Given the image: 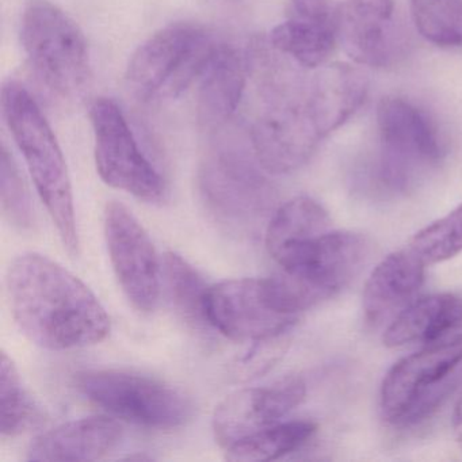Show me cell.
<instances>
[{
    "label": "cell",
    "mask_w": 462,
    "mask_h": 462,
    "mask_svg": "<svg viewBox=\"0 0 462 462\" xmlns=\"http://www.w3.org/2000/svg\"><path fill=\"white\" fill-rule=\"evenodd\" d=\"M90 120L97 170L102 180L148 204L164 201L166 183L140 150L121 107L113 99H96L90 107Z\"/></svg>",
    "instance_id": "cell-9"
},
{
    "label": "cell",
    "mask_w": 462,
    "mask_h": 462,
    "mask_svg": "<svg viewBox=\"0 0 462 462\" xmlns=\"http://www.w3.org/2000/svg\"><path fill=\"white\" fill-rule=\"evenodd\" d=\"M199 189L216 217L240 228L255 226L274 199L266 178L234 151L213 152L205 159L199 170Z\"/></svg>",
    "instance_id": "cell-11"
},
{
    "label": "cell",
    "mask_w": 462,
    "mask_h": 462,
    "mask_svg": "<svg viewBox=\"0 0 462 462\" xmlns=\"http://www.w3.org/2000/svg\"><path fill=\"white\" fill-rule=\"evenodd\" d=\"M21 44L37 79L56 96L74 98L91 78L90 52L82 29L48 0L23 10Z\"/></svg>",
    "instance_id": "cell-4"
},
{
    "label": "cell",
    "mask_w": 462,
    "mask_h": 462,
    "mask_svg": "<svg viewBox=\"0 0 462 462\" xmlns=\"http://www.w3.org/2000/svg\"><path fill=\"white\" fill-rule=\"evenodd\" d=\"M337 32V42L356 63L383 67L393 58L391 20L353 0L339 5Z\"/></svg>",
    "instance_id": "cell-20"
},
{
    "label": "cell",
    "mask_w": 462,
    "mask_h": 462,
    "mask_svg": "<svg viewBox=\"0 0 462 462\" xmlns=\"http://www.w3.org/2000/svg\"><path fill=\"white\" fill-rule=\"evenodd\" d=\"M337 32L334 26L288 18L270 33V44L307 69L327 64L334 53Z\"/></svg>",
    "instance_id": "cell-22"
},
{
    "label": "cell",
    "mask_w": 462,
    "mask_h": 462,
    "mask_svg": "<svg viewBox=\"0 0 462 462\" xmlns=\"http://www.w3.org/2000/svg\"><path fill=\"white\" fill-rule=\"evenodd\" d=\"M74 386L107 412L150 429H175L191 420L194 402L185 392L158 378L125 370H83Z\"/></svg>",
    "instance_id": "cell-5"
},
{
    "label": "cell",
    "mask_w": 462,
    "mask_h": 462,
    "mask_svg": "<svg viewBox=\"0 0 462 462\" xmlns=\"http://www.w3.org/2000/svg\"><path fill=\"white\" fill-rule=\"evenodd\" d=\"M44 411L31 396L17 367L6 353L0 364V431L5 437H15L42 426Z\"/></svg>",
    "instance_id": "cell-24"
},
{
    "label": "cell",
    "mask_w": 462,
    "mask_h": 462,
    "mask_svg": "<svg viewBox=\"0 0 462 462\" xmlns=\"http://www.w3.org/2000/svg\"><path fill=\"white\" fill-rule=\"evenodd\" d=\"M410 248L426 266L442 263L462 253V204L412 237Z\"/></svg>",
    "instance_id": "cell-27"
},
{
    "label": "cell",
    "mask_w": 462,
    "mask_h": 462,
    "mask_svg": "<svg viewBox=\"0 0 462 462\" xmlns=\"http://www.w3.org/2000/svg\"><path fill=\"white\" fill-rule=\"evenodd\" d=\"M332 231L328 212L310 197L301 196L278 208L266 229V248L275 262L300 245Z\"/></svg>",
    "instance_id": "cell-21"
},
{
    "label": "cell",
    "mask_w": 462,
    "mask_h": 462,
    "mask_svg": "<svg viewBox=\"0 0 462 462\" xmlns=\"http://www.w3.org/2000/svg\"><path fill=\"white\" fill-rule=\"evenodd\" d=\"M218 47L201 26L171 23L152 34L132 55L126 85L143 102L178 98L202 78Z\"/></svg>",
    "instance_id": "cell-3"
},
{
    "label": "cell",
    "mask_w": 462,
    "mask_h": 462,
    "mask_svg": "<svg viewBox=\"0 0 462 462\" xmlns=\"http://www.w3.org/2000/svg\"><path fill=\"white\" fill-rule=\"evenodd\" d=\"M462 324V297L432 294L411 302L393 319L383 335L386 347L437 342Z\"/></svg>",
    "instance_id": "cell-18"
},
{
    "label": "cell",
    "mask_w": 462,
    "mask_h": 462,
    "mask_svg": "<svg viewBox=\"0 0 462 462\" xmlns=\"http://www.w3.org/2000/svg\"><path fill=\"white\" fill-rule=\"evenodd\" d=\"M120 424L90 416L61 424L39 435L28 448L29 461L85 462L104 458L120 442Z\"/></svg>",
    "instance_id": "cell-17"
},
{
    "label": "cell",
    "mask_w": 462,
    "mask_h": 462,
    "mask_svg": "<svg viewBox=\"0 0 462 462\" xmlns=\"http://www.w3.org/2000/svg\"><path fill=\"white\" fill-rule=\"evenodd\" d=\"M411 17L419 34L431 44L462 47V0H411Z\"/></svg>",
    "instance_id": "cell-26"
},
{
    "label": "cell",
    "mask_w": 462,
    "mask_h": 462,
    "mask_svg": "<svg viewBox=\"0 0 462 462\" xmlns=\"http://www.w3.org/2000/svg\"><path fill=\"white\" fill-rule=\"evenodd\" d=\"M288 18L310 21L337 28L339 5L334 0H288Z\"/></svg>",
    "instance_id": "cell-29"
},
{
    "label": "cell",
    "mask_w": 462,
    "mask_h": 462,
    "mask_svg": "<svg viewBox=\"0 0 462 462\" xmlns=\"http://www.w3.org/2000/svg\"><path fill=\"white\" fill-rule=\"evenodd\" d=\"M462 364V335L400 359L381 385L383 419L396 426L424 420L450 391V375Z\"/></svg>",
    "instance_id": "cell-7"
},
{
    "label": "cell",
    "mask_w": 462,
    "mask_h": 462,
    "mask_svg": "<svg viewBox=\"0 0 462 462\" xmlns=\"http://www.w3.org/2000/svg\"><path fill=\"white\" fill-rule=\"evenodd\" d=\"M377 123L381 180L392 190L405 193L442 159L437 129L415 105L397 97L381 99Z\"/></svg>",
    "instance_id": "cell-8"
},
{
    "label": "cell",
    "mask_w": 462,
    "mask_h": 462,
    "mask_svg": "<svg viewBox=\"0 0 462 462\" xmlns=\"http://www.w3.org/2000/svg\"><path fill=\"white\" fill-rule=\"evenodd\" d=\"M316 430L318 426L310 420L280 421L226 448V459L232 462L274 461L301 448Z\"/></svg>",
    "instance_id": "cell-23"
},
{
    "label": "cell",
    "mask_w": 462,
    "mask_h": 462,
    "mask_svg": "<svg viewBox=\"0 0 462 462\" xmlns=\"http://www.w3.org/2000/svg\"><path fill=\"white\" fill-rule=\"evenodd\" d=\"M424 267L426 264L410 247L383 259L367 278L362 294L367 323L380 326L410 305L423 285Z\"/></svg>",
    "instance_id": "cell-15"
},
{
    "label": "cell",
    "mask_w": 462,
    "mask_h": 462,
    "mask_svg": "<svg viewBox=\"0 0 462 462\" xmlns=\"http://www.w3.org/2000/svg\"><path fill=\"white\" fill-rule=\"evenodd\" d=\"M2 112L61 242L69 253H77L79 240L71 180L47 117L32 94L15 80L2 88Z\"/></svg>",
    "instance_id": "cell-2"
},
{
    "label": "cell",
    "mask_w": 462,
    "mask_h": 462,
    "mask_svg": "<svg viewBox=\"0 0 462 462\" xmlns=\"http://www.w3.org/2000/svg\"><path fill=\"white\" fill-rule=\"evenodd\" d=\"M0 196L2 208L10 223L21 229L33 226L34 212L31 196L14 158L5 144H2L0 153Z\"/></svg>",
    "instance_id": "cell-28"
},
{
    "label": "cell",
    "mask_w": 462,
    "mask_h": 462,
    "mask_svg": "<svg viewBox=\"0 0 462 462\" xmlns=\"http://www.w3.org/2000/svg\"><path fill=\"white\" fill-rule=\"evenodd\" d=\"M247 63L234 47L220 45L201 78L199 120L207 128L223 125L236 112L245 93Z\"/></svg>",
    "instance_id": "cell-19"
},
{
    "label": "cell",
    "mask_w": 462,
    "mask_h": 462,
    "mask_svg": "<svg viewBox=\"0 0 462 462\" xmlns=\"http://www.w3.org/2000/svg\"><path fill=\"white\" fill-rule=\"evenodd\" d=\"M6 282L15 323L34 345L72 350L109 335L110 318L96 294L52 259L34 253L17 256Z\"/></svg>",
    "instance_id": "cell-1"
},
{
    "label": "cell",
    "mask_w": 462,
    "mask_h": 462,
    "mask_svg": "<svg viewBox=\"0 0 462 462\" xmlns=\"http://www.w3.org/2000/svg\"><path fill=\"white\" fill-rule=\"evenodd\" d=\"M307 396L301 377H285L272 385L240 389L226 396L213 413V432L224 448L280 423Z\"/></svg>",
    "instance_id": "cell-13"
},
{
    "label": "cell",
    "mask_w": 462,
    "mask_h": 462,
    "mask_svg": "<svg viewBox=\"0 0 462 462\" xmlns=\"http://www.w3.org/2000/svg\"><path fill=\"white\" fill-rule=\"evenodd\" d=\"M105 237L124 293L136 310L152 312L161 293V262L147 232L121 202L107 204Z\"/></svg>",
    "instance_id": "cell-12"
},
{
    "label": "cell",
    "mask_w": 462,
    "mask_h": 462,
    "mask_svg": "<svg viewBox=\"0 0 462 462\" xmlns=\"http://www.w3.org/2000/svg\"><path fill=\"white\" fill-rule=\"evenodd\" d=\"M205 318L224 337L255 343L288 334L300 319L278 304L269 277L226 280L209 286Z\"/></svg>",
    "instance_id": "cell-10"
},
{
    "label": "cell",
    "mask_w": 462,
    "mask_h": 462,
    "mask_svg": "<svg viewBox=\"0 0 462 462\" xmlns=\"http://www.w3.org/2000/svg\"><path fill=\"white\" fill-rule=\"evenodd\" d=\"M369 255L366 237L332 229L300 245L278 264L297 304L308 310L347 288L358 277Z\"/></svg>",
    "instance_id": "cell-6"
},
{
    "label": "cell",
    "mask_w": 462,
    "mask_h": 462,
    "mask_svg": "<svg viewBox=\"0 0 462 462\" xmlns=\"http://www.w3.org/2000/svg\"><path fill=\"white\" fill-rule=\"evenodd\" d=\"M163 269L170 299L178 315L193 327L208 323L205 318V299L209 285L199 270L174 253L164 255Z\"/></svg>",
    "instance_id": "cell-25"
},
{
    "label": "cell",
    "mask_w": 462,
    "mask_h": 462,
    "mask_svg": "<svg viewBox=\"0 0 462 462\" xmlns=\"http://www.w3.org/2000/svg\"><path fill=\"white\" fill-rule=\"evenodd\" d=\"M356 4L362 5L366 9L377 13L385 20H392L394 12L393 0H353Z\"/></svg>",
    "instance_id": "cell-30"
},
{
    "label": "cell",
    "mask_w": 462,
    "mask_h": 462,
    "mask_svg": "<svg viewBox=\"0 0 462 462\" xmlns=\"http://www.w3.org/2000/svg\"><path fill=\"white\" fill-rule=\"evenodd\" d=\"M453 432L456 437L457 442L462 446V394L457 402L456 408L453 412Z\"/></svg>",
    "instance_id": "cell-31"
},
{
    "label": "cell",
    "mask_w": 462,
    "mask_h": 462,
    "mask_svg": "<svg viewBox=\"0 0 462 462\" xmlns=\"http://www.w3.org/2000/svg\"><path fill=\"white\" fill-rule=\"evenodd\" d=\"M323 137L305 102H280L259 116L251 131L254 155L270 174H289L304 166Z\"/></svg>",
    "instance_id": "cell-14"
},
{
    "label": "cell",
    "mask_w": 462,
    "mask_h": 462,
    "mask_svg": "<svg viewBox=\"0 0 462 462\" xmlns=\"http://www.w3.org/2000/svg\"><path fill=\"white\" fill-rule=\"evenodd\" d=\"M366 75L347 63L324 64L316 75L305 107L321 137L347 123L366 101Z\"/></svg>",
    "instance_id": "cell-16"
}]
</instances>
